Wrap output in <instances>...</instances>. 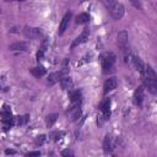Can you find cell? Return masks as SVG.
I'll list each match as a JSON object with an SVG mask.
<instances>
[{"mask_svg": "<svg viewBox=\"0 0 157 157\" xmlns=\"http://www.w3.org/2000/svg\"><path fill=\"white\" fill-rule=\"evenodd\" d=\"M140 75H141V80H142L144 85L147 87V90L152 94H156L157 93V75L153 71V69L150 65H145V67L140 71Z\"/></svg>", "mask_w": 157, "mask_h": 157, "instance_id": "1", "label": "cell"}, {"mask_svg": "<svg viewBox=\"0 0 157 157\" xmlns=\"http://www.w3.org/2000/svg\"><path fill=\"white\" fill-rule=\"evenodd\" d=\"M101 2L108 9L110 16L114 20H120L125 13V7L117 0H101Z\"/></svg>", "mask_w": 157, "mask_h": 157, "instance_id": "2", "label": "cell"}, {"mask_svg": "<svg viewBox=\"0 0 157 157\" xmlns=\"http://www.w3.org/2000/svg\"><path fill=\"white\" fill-rule=\"evenodd\" d=\"M118 47L124 56V60L128 61V59L130 58V49H129V36L126 31H120L118 33Z\"/></svg>", "mask_w": 157, "mask_h": 157, "instance_id": "3", "label": "cell"}, {"mask_svg": "<svg viewBox=\"0 0 157 157\" xmlns=\"http://www.w3.org/2000/svg\"><path fill=\"white\" fill-rule=\"evenodd\" d=\"M101 61H102V67H103V72H110L115 65L117 61V55L113 52H107L101 56Z\"/></svg>", "mask_w": 157, "mask_h": 157, "instance_id": "4", "label": "cell"}, {"mask_svg": "<svg viewBox=\"0 0 157 157\" xmlns=\"http://www.w3.org/2000/svg\"><path fill=\"white\" fill-rule=\"evenodd\" d=\"M23 34L29 39H38V38H40L43 36L40 28H38V27H28V26L23 28Z\"/></svg>", "mask_w": 157, "mask_h": 157, "instance_id": "5", "label": "cell"}, {"mask_svg": "<svg viewBox=\"0 0 157 157\" xmlns=\"http://www.w3.org/2000/svg\"><path fill=\"white\" fill-rule=\"evenodd\" d=\"M99 110L105 120H108L110 118V99L109 98H105L102 101V103L99 105Z\"/></svg>", "mask_w": 157, "mask_h": 157, "instance_id": "6", "label": "cell"}, {"mask_svg": "<svg viewBox=\"0 0 157 157\" xmlns=\"http://www.w3.org/2000/svg\"><path fill=\"white\" fill-rule=\"evenodd\" d=\"M88 37H90V31H88V28H85V29L81 32V34H80L78 37H76L75 40L72 42V44H71V49H74L75 47L80 45V44H82V43H85V42H87Z\"/></svg>", "mask_w": 157, "mask_h": 157, "instance_id": "7", "label": "cell"}, {"mask_svg": "<svg viewBox=\"0 0 157 157\" xmlns=\"http://www.w3.org/2000/svg\"><path fill=\"white\" fill-rule=\"evenodd\" d=\"M71 16H72V13H71L70 11L66 12V13L64 15V17H63V20H61V22H60V25H59V29H58V34H59V36L64 34L65 29H66L67 26H69V22H70Z\"/></svg>", "mask_w": 157, "mask_h": 157, "instance_id": "8", "label": "cell"}, {"mask_svg": "<svg viewBox=\"0 0 157 157\" xmlns=\"http://www.w3.org/2000/svg\"><path fill=\"white\" fill-rule=\"evenodd\" d=\"M142 101H144V86H139L134 92V103L136 105L141 107Z\"/></svg>", "mask_w": 157, "mask_h": 157, "instance_id": "9", "label": "cell"}, {"mask_svg": "<svg viewBox=\"0 0 157 157\" xmlns=\"http://www.w3.org/2000/svg\"><path fill=\"white\" fill-rule=\"evenodd\" d=\"M28 47H29V44L27 42H16V43L10 44L9 49L12 52H25L28 49Z\"/></svg>", "mask_w": 157, "mask_h": 157, "instance_id": "10", "label": "cell"}, {"mask_svg": "<svg viewBox=\"0 0 157 157\" xmlns=\"http://www.w3.org/2000/svg\"><path fill=\"white\" fill-rule=\"evenodd\" d=\"M117 85H118V82H117V80L114 77L107 78L104 81V85H103V92L104 93H108V92L113 91L114 88H117Z\"/></svg>", "mask_w": 157, "mask_h": 157, "instance_id": "11", "label": "cell"}, {"mask_svg": "<svg viewBox=\"0 0 157 157\" xmlns=\"http://www.w3.org/2000/svg\"><path fill=\"white\" fill-rule=\"evenodd\" d=\"M59 82H60V86H61L63 90H69V91H70V90L74 87V81H72V78L69 77V76L61 77Z\"/></svg>", "mask_w": 157, "mask_h": 157, "instance_id": "12", "label": "cell"}, {"mask_svg": "<svg viewBox=\"0 0 157 157\" xmlns=\"http://www.w3.org/2000/svg\"><path fill=\"white\" fill-rule=\"evenodd\" d=\"M113 147H114V144H113L112 136L110 135H105V137L103 140V150H104V152H107V153L108 152H112Z\"/></svg>", "mask_w": 157, "mask_h": 157, "instance_id": "13", "label": "cell"}, {"mask_svg": "<svg viewBox=\"0 0 157 157\" xmlns=\"http://www.w3.org/2000/svg\"><path fill=\"white\" fill-rule=\"evenodd\" d=\"M48 45H49V39H48V38H44V39H43V42H42V44H40L39 50H38V53H37V60H38V61L43 58L44 53H45V52H47V49H48Z\"/></svg>", "mask_w": 157, "mask_h": 157, "instance_id": "14", "label": "cell"}, {"mask_svg": "<svg viewBox=\"0 0 157 157\" xmlns=\"http://www.w3.org/2000/svg\"><path fill=\"white\" fill-rule=\"evenodd\" d=\"M61 77H63V72H61V71H59V72H53V74H50V75L48 76V81H47V82H48V85L53 86L54 83L59 82Z\"/></svg>", "mask_w": 157, "mask_h": 157, "instance_id": "15", "label": "cell"}, {"mask_svg": "<svg viewBox=\"0 0 157 157\" xmlns=\"http://www.w3.org/2000/svg\"><path fill=\"white\" fill-rule=\"evenodd\" d=\"M31 74L34 77H42V76L45 75V69L43 66H36V67H32L31 69Z\"/></svg>", "mask_w": 157, "mask_h": 157, "instance_id": "16", "label": "cell"}, {"mask_svg": "<svg viewBox=\"0 0 157 157\" xmlns=\"http://www.w3.org/2000/svg\"><path fill=\"white\" fill-rule=\"evenodd\" d=\"M75 21H76L77 25H85V23H87V22L90 21V15L86 13V12L80 13V15L76 16V20H75Z\"/></svg>", "mask_w": 157, "mask_h": 157, "instance_id": "17", "label": "cell"}, {"mask_svg": "<svg viewBox=\"0 0 157 157\" xmlns=\"http://www.w3.org/2000/svg\"><path fill=\"white\" fill-rule=\"evenodd\" d=\"M132 64H134V66L136 67V70H137L139 72H140V71L145 67V65H146V64H145V63H144L139 56H136V55H134V56H132Z\"/></svg>", "mask_w": 157, "mask_h": 157, "instance_id": "18", "label": "cell"}, {"mask_svg": "<svg viewBox=\"0 0 157 157\" xmlns=\"http://www.w3.org/2000/svg\"><path fill=\"white\" fill-rule=\"evenodd\" d=\"M81 101V91L80 90H76V91H72L70 93V102L72 104H76Z\"/></svg>", "mask_w": 157, "mask_h": 157, "instance_id": "19", "label": "cell"}, {"mask_svg": "<svg viewBox=\"0 0 157 157\" xmlns=\"http://www.w3.org/2000/svg\"><path fill=\"white\" fill-rule=\"evenodd\" d=\"M56 119H58V114H49L47 117V125L48 126H52L56 121Z\"/></svg>", "mask_w": 157, "mask_h": 157, "instance_id": "20", "label": "cell"}, {"mask_svg": "<svg viewBox=\"0 0 157 157\" xmlns=\"http://www.w3.org/2000/svg\"><path fill=\"white\" fill-rule=\"evenodd\" d=\"M131 4H132V6H135L136 9H139V10H141L142 9V5H141V1L140 0H129Z\"/></svg>", "mask_w": 157, "mask_h": 157, "instance_id": "21", "label": "cell"}, {"mask_svg": "<svg viewBox=\"0 0 157 157\" xmlns=\"http://www.w3.org/2000/svg\"><path fill=\"white\" fill-rule=\"evenodd\" d=\"M45 135H40V136H37V140H36V144H38V145H42V144H44V141H45Z\"/></svg>", "mask_w": 157, "mask_h": 157, "instance_id": "22", "label": "cell"}, {"mask_svg": "<svg viewBox=\"0 0 157 157\" xmlns=\"http://www.w3.org/2000/svg\"><path fill=\"white\" fill-rule=\"evenodd\" d=\"M27 120H28V115H25V117H18V119H17V124H25Z\"/></svg>", "mask_w": 157, "mask_h": 157, "instance_id": "23", "label": "cell"}, {"mask_svg": "<svg viewBox=\"0 0 157 157\" xmlns=\"http://www.w3.org/2000/svg\"><path fill=\"white\" fill-rule=\"evenodd\" d=\"M5 82H6V77L5 76H0V90L5 88Z\"/></svg>", "mask_w": 157, "mask_h": 157, "instance_id": "24", "label": "cell"}, {"mask_svg": "<svg viewBox=\"0 0 157 157\" xmlns=\"http://www.w3.org/2000/svg\"><path fill=\"white\" fill-rule=\"evenodd\" d=\"M61 156H74V152L70 150H64L61 151Z\"/></svg>", "mask_w": 157, "mask_h": 157, "instance_id": "25", "label": "cell"}, {"mask_svg": "<svg viewBox=\"0 0 157 157\" xmlns=\"http://www.w3.org/2000/svg\"><path fill=\"white\" fill-rule=\"evenodd\" d=\"M26 156H40V152L39 151H32V152H28Z\"/></svg>", "mask_w": 157, "mask_h": 157, "instance_id": "26", "label": "cell"}, {"mask_svg": "<svg viewBox=\"0 0 157 157\" xmlns=\"http://www.w3.org/2000/svg\"><path fill=\"white\" fill-rule=\"evenodd\" d=\"M63 135H64V132H61V131H60V132H56V134H55V141L60 140V139H61L60 136H63Z\"/></svg>", "mask_w": 157, "mask_h": 157, "instance_id": "27", "label": "cell"}, {"mask_svg": "<svg viewBox=\"0 0 157 157\" xmlns=\"http://www.w3.org/2000/svg\"><path fill=\"white\" fill-rule=\"evenodd\" d=\"M5 153H6V155H13V153H15V151H13V150H6V151H5Z\"/></svg>", "mask_w": 157, "mask_h": 157, "instance_id": "28", "label": "cell"}, {"mask_svg": "<svg viewBox=\"0 0 157 157\" xmlns=\"http://www.w3.org/2000/svg\"><path fill=\"white\" fill-rule=\"evenodd\" d=\"M5 1H25V0H5Z\"/></svg>", "mask_w": 157, "mask_h": 157, "instance_id": "29", "label": "cell"}, {"mask_svg": "<svg viewBox=\"0 0 157 157\" xmlns=\"http://www.w3.org/2000/svg\"><path fill=\"white\" fill-rule=\"evenodd\" d=\"M81 1H85V0H81Z\"/></svg>", "mask_w": 157, "mask_h": 157, "instance_id": "30", "label": "cell"}]
</instances>
